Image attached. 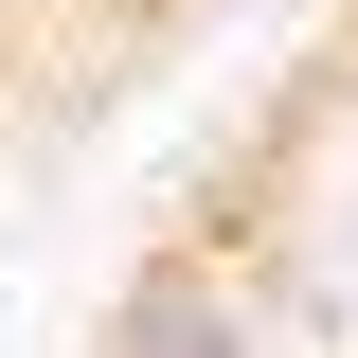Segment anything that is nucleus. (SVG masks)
<instances>
[{
  "label": "nucleus",
  "instance_id": "obj_1",
  "mask_svg": "<svg viewBox=\"0 0 358 358\" xmlns=\"http://www.w3.org/2000/svg\"><path fill=\"white\" fill-rule=\"evenodd\" d=\"M90 358H268V341H251V287L215 251H143L108 287V322H90Z\"/></svg>",
  "mask_w": 358,
  "mask_h": 358
}]
</instances>
